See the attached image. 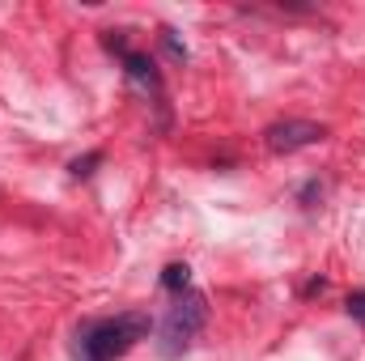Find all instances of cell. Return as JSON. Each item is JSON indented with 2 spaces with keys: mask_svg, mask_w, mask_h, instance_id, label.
Returning <instances> with one entry per match:
<instances>
[{
  "mask_svg": "<svg viewBox=\"0 0 365 361\" xmlns=\"http://www.w3.org/2000/svg\"><path fill=\"white\" fill-rule=\"evenodd\" d=\"M153 332L149 310H123L115 319H90L77 332V353L86 361H115L123 357L136 340H145Z\"/></svg>",
  "mask_w": 365,
  "mask_h": 361,
  "instance_id": "cell-1",
  "label": "cell"
},
{
  "mask_svg": "<svg viewBox=\"0 0 365 361\" xmlns=\"http://www.w3.org/2000/svg\"><path fill=\"white\" fill-rule=\"evenodd\" d=\"M204 323H208V298L204 293H195V289H187L175 298V306L166 310V319H162V327H158V353L162 357H179L191 349V340L204 332Z\"/></svg>",
  "mask_w": 365,
  "mask_h": 361,
  "instance_id": "cell-2",
  "label": "cell"
},
{
  "mask_svg": "<svg viewBox=\"0 0 365 361\" xmlns=\"http://www.w3.org/2000/svg\"><path fill=\"white\" fill-rule=\"evenodd\" d=\"M319 141H327V128L323 123H310V119H280V123H272L264 132V145L272 153H284V158L297 153V149H310Z\"/></svg>",
  "mask_w": 365,
  "mask_h": 361,
  "instance_id": "cell-3",
  "label": "cell"
},
{
  "mask_svg": "<svg viewBox=\"0 0 365 361\" xmlns=\"http://www.w3.org/2000/svg\"><path fill=\"white\" fill-rule=\"evenodd\" d=\"M119 64H123L128 86H136V90L149 93V98H162V73H158V64H153L145 51H128Z\"/></svg>",
  "mask_w": 365,
  "mask_h": 361,
  "instance_id": "cell-4",
  "label": "cell"
},
{
  "mask_svg": "<svg viewBox=\"0 0 365 361\" xmlns=\"http://www.w3.org/2000/svg\"><path fill=\"white\" fill-rule=\"evenodd\" d=\"M162 289L175 293V298L187 293V289H191V268H187V264H166V268H162Z\"/></svg>",
  "mask_w": 365,
  "mask_h": 361,
  "instance_id": "cell-5",
  "label": "cell"
},
{
  "mask_svg": "<svg viewBox=\"0 0 365 361\" xmlns=\"http://www.w3.org/2000/svg\"><path fill=\"white\" fill-rule=\"evenodd\" d=\"M344 315H349L353 323H361V327H365V289H353V293L344 298Z\"/></svg>",
  "mask_w": 365,
  "mask_h": 361,
  "instance_id": "cell-6",
  "label": "cell"
},
{
  "mask_svg": "<svg viewBox=\"0 0 365 361\" xmlns=\"http://www.w3.org/2000/svg\"><path fill=\"white\" fill-rule=\"evenodd\" d=\"M93 166H102V153H86V158H77V162H68V175L73 179H90Z\"/></svg>",
  "mask_w": 365,
  "mask_h": 361,
  "instance_id": "cell-7",
  "label": "cell"
},
{
  "mask_svg": "<svg viewBox=\"0 0 365 361\" xmlns=\"http://www.w3.org/2000/svg\"><path fill=\"white\" fill-rule=\"evenodd\" d=\"M162 47H166V56H170L175 64H187V47L179 43V34H175V30H162Z\"/></svg>",
  "mask_w": 365,
  "mask_h": 361,
  "instance_id": "cell-8",
  "label": "cell"
},
{
  "mask_svg": "<svg viewBox=\"0 0 365 361\" xmlns=\"http://www.w3.org/2000/svg\"><path fill=\"white\" fill-rule=\"evenodd\" d=\"M102 47H106V51H115L119 60L132 51V47H128V39H123V30H106V34H102Z\"/></svg>",
  "mask_w": 365,
  "mask_h": 361,
  "instance_id": "cell-9",
  "label": "cell"
},
{
  "mask_svg": "<svg viewBox=\"0 0 365 361\" xmlns=\"http://www.w3.org/2000/svg\"><path fill=\"white\" fill-rule=\"evenodd\" d=\"M297 200H302V208H314V204L323 200V183H319V179L302 183V191H297Z\"/></svg>",
  "mask_w": 365,
  "mask_h": 361,
  "instance_id": "cell-10",
  "label": "cell"
},
{
  "mask_svg": "<svg viewBox=\"0 0 365 361\" xmlns=\"http://www.w3.org/2000/svg\"><path fill=\"white\" fill-rule=\"evenodd\" d=\"M323 289H327V280H323V276H310V280L302 285V298H314V293H323Z\"/></svg>",
  "mask_w": 365,
  "mask_h": 361,
  "instance_id": "cell-11",
  "label": "cell"
}]
</instances>
